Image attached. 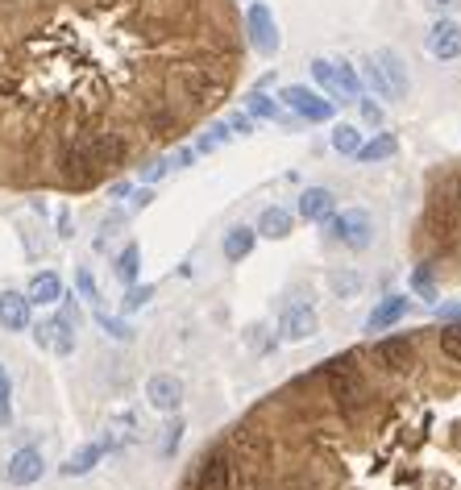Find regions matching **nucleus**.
<instances>
[{
    "mask_svg": "<svg viewBox=\"0 0 461 490\" xmlns=\"http://www.w3.org/2000/svg\"><path fill=\"white\" fill-rule=\"evenodd\" d=\"M212 0H0V183H104L225 96Z\"/></svg>",
    "mask_w": 461,
    "mask_h": 490,
    "instance_id": "1",
    "label": "nucleus"
},
{
    "mask_svg": "<svg viewBox=\"0 0 461 490\" xmlns=\"http://www.w3.org/2000/svg\"><path fill=\"white\" fill-rule=\"evenodd\" d=\"M329 391H333L337 407H341L345 416L366 412V403H370V387H366V378L354 370V362H349V358H337V362H329Z\"/></svg>",
    "mask_w": 461,
    "mask_h": 490,
    "instance_id": "2",
    "label": "nucleus"
},
{
    "mask_svg": "<svg viewBox=\"0 0 461 490\" xmlns=\"http://www.w3.org/2000/svg\"><path fill=\"white\" fill-rule=\"evenodd\" d=\"M312 75H316V83H324V88L333 92L337 100H362V79H358V71L349 67V63L316 59L312 63Z\"/></svg>",
    "mask_w": 461,
    "mask_h": 490,
    "instance_id": "3",
    "label": "nucleus"
},
{
    "mask_svg": "<svg viewBox=\"0 0 461 490\" xmlns=\"http://www.w3.org/2000/svg\"><path fill=\"white\" fill-rule=\"evenodd\" d=\"M283 104L291 108L295 117H304V121H333V100H324L320 92H308L304 83H291V88H283Z\"/></svg>",
    "mask_w": 461,
    "mask_h": 490,
    "instance_id": "4",
    "label": "nucleus"
},
{
    "mask_svg": "<svg viewBox=\"0 0 461 490\" xmlns=\"http://www.w3.org/2000/svg\"><path fill=\"white\" fill-rule=\"evenodd\" d=\"M333 237L349 250H366L374 241V220L362 212V208H349V212L333 216Z\"/></svg>",
    "mask_w": 461,
    "mask_h": 490,
    "instance_id": "5",
    "label": "nucleus"
},
{
    "mask_svg": "<svg viewBox=\"0 0 461 490\" xmlns=\"http://www.w3.org/2000/svg\"><path fill=\"white\" fill-rule=\"evenodd\" d=\"M370 63H374V71H378V79H383L387 100H403V96H407L412 79H407V67H403V59L395 54V50H374Z\"/></svg>",
    "mask_w": 461,
    "mask_h": 490,
    "instance_id": "6",
    "label": "nucleus"
},
{
    "mask_svg": "<svg viewBox=\"0 0 461 490\" xmlns=\"http://www.w3.org/2000/svg\"><path fill=\"white\" fill-rule=\"evenodd\" d=\"M75 324H79V312L67 304V312H63V316L38 324V345H46V349H54V353L67 358V353L75 349Z\"/></svg>",
    "mask_w": 461,
    "mask_h": 490,
    "instance_id": "7",
    "label": "nucleus"
},
{
    "mask_svg": "<svg viewBox=\"0 0 461 490\" xmlns=\"http://www.w3.org/2000/svg\"><path fill=\"white\" fill-rule=\"evenodd\" d=\"M246 25H250V38H254V46L262 50V54H279V46H283V38H279L275 13L266 9V5H250V13H246Z\"/></svg>",
    "mask_w": 461,
    "mask_h": 490,
    "instance_id": "8",
    "label": "nucleus"
},
{
    "mask_svg": "<svg viewBox=\"0 0 461 490\" xmlns=\"http://www.w3.org/2000/svg\"><path fill=\"white\" fill-rule=\"evenodd\" d=\"M46 474V457H42L38 449H17L9 457V466H5V478H9V486H34V482Z\"/></svg>",
    "mask_w": 461,
    "mask_h": 490,
    "instance_id": "9",
    "label": "nucleus"
},
{
    "mask_svg": "<svg viewBox=\"0 0 461 490\" xmlns=\"http://www.w3.org/2000/svg\"><path fill=\"white\" fill-rule=\"evenodd\" d=\"M424 46H428L432 59H441V63H453L461 54V25L457 21H436L428 30V38H424Z\"/></svg>",
    "mask_w": 461,
    "mask_h": 490,
    "instance_id": "10",
    "label": "nucleus"
},
{
    "mask_svg": "<svg viewBox=\"0 0 461 490\" xmlns=\"http://www.w3.org/2000/svg\"><path fill=\"white\" fill-rule=\"evenodd\" d=\"M146 399L150 407L158 412H179V403H183V383H179L175 374H154L146 383Z\"/></svg>",
    "mask_w": 461,
    "mask_h": 490,
    "instance_id": "11",
    "label": "nucleus"
},
{
    "mask_svg": "<svg viewBox=\"0 0 461 490\" xmlns=\"http://www.w3.org/2000/svg\"><path fill=\"white\" fill-rule=\"evenodd\" d=\"M279 333H283V341H308V337H316V312L308 304H291L283 312V320H279Z\"/></svg>",
    "mask_w": 461,
    "mask_h": 490,
    "instance_id": "12",
    "label": "nucleus"
},
{
    "mask_svg": "<svg viewBox=\"0 0 461 490\" xmlns=\"http://www.w3.org/2000/svg\"><path fill=\"white\" fill-rule=\"evenodd\" d=\"M407 308H412V299H407V295H387L383 304L370 312L366 328H370V333H383V328H391V324H399L403 316H407Z\"/></svg>",
    "mask_w": 461,
    "mask_h": 490,
    "instance_id": "13",
    "label": "nucleus"
},
{
    "mask_svg": "<svg viewBox=\"0 0 461 490\" xmlns=\"http://www.w3.org/2000/svg\"><path fill=\"white\" fill-rule=\"evenodd\" d=\"M412 341L407 337H387V341L374 345V358L387 366V370H407L412 366Z\"/></svg>",
    "mask_w": 461,
    "mask_h": 490,
    "instance_id": "14",
    "label": "nucleus"
},
{
    "mask_svg": "<svg viewBox=\"0 0 461 490\" xmlns=\"http://www.w3.org/2000/svg\"><path fill=\"white\" fill-rule=\"evenodd\" d=\"M0 324L9 328V333H21V328H30V299L17 291H5L0 295Z\"/></svg>",
    "mask_w": 461,
    "mask_h": 490,
    "instance_id": "15",
    "label": "nucleus"
},
{
    "mask_svg": "<svg viewBox=\"0 0 461 490\" xmlns=\"http://www.w3.org/2000/svg\"><path fill=\"white\" fill-rule=\"evenodd\" d=\"M333 208H337V196L329 187H308L304 196H299V216L304 220H329Z\"/></svg>",
    "mask_w": 461,
    "mask_h": 490,
    "instance_id": "16",
    "label": "nucleus"
},
{
    "mask_svg": "<svg viewBox=\"0 0 461 490\" xmlns=\"http://www.w3.org/2000/svg\"><path fill=\"white\" fill-rule=\"evenodd\" d=\"M25 299H30V304H59L63 299V279L54 275V270H38V275L30 279Z\"/></svg>",
    "mask_w": 461,
    "mask_h": 490,
    "instance_id": "17",
    "label": "nucleus"
},
{
    "mask_svg": "<svg viewBox=\"0 0 461 490\" xmlns=\"http://www.w3.org/2000/svg\"><path fill=\"white\" fill-rule=\"evenodd\" d=\"M100 457H104V445H83V449L71 453V461L63 466V474H67V478H83V474H92L100 466Z\"/></svg>",
    "mask_w": 461,
    "mask_h": 490,
    "instance_id": "18",
    "label": "nucleus"
},
{
    "mask_svg": "<svg viewBox=\"0 0 461 490\" xmlns=\"http://www.w3.org/2000/svg\"><path fill=\"white\" fill-rule=\"evenodd\" d=\"M254 233L270 237V241L287 237V233H291V212H287V208H266V212L258 216V229H254Z\"/></svg>",
    "mask_w": 461,
    "mask_h": 490,
    "instance_id": "19",
    "label": "nucleus"
},
{
    "mask_svg": "<svg viewBox=\"0 0 461 490\" xmlns=\"http://www.w3.org/2000/svg\"><path fill=\"white\" fill-rule=\"evenodd\" d=\"M254 241H258L254 229H246V225L229 229V233H225V258H229V262H241V258H250Z\"/></svg>",
    "mask_w": 461,
    "mask_h": 490,
    "instance_id": "20",
    "label": "nucleus"
},
{
    "mask_svg": "<svg viewBox=\"0 0 461 490\" xmlns=\"http://www.w3.org/2000/svg\"><path fill=\"white\" fill-rule=\"evenodd\" d=\"M138 270H142V250H138V241H129L125 250H121V258H117V279L125 287H133L138 283Z\"/></svg>",
    "mask_w": 461,
    "mask_h": 490,
    "instance_id": "21",
    "label": "nucleus"
},
{
    "mask_svg": "<svg viewBox=\"0 0 461 490\" xmlns=\"http://www.w3.org/2000/svg\"><path fill=\"white\" fill-rule=\"evenodd\" d=\"M395 138L391 133H378V138L374 142H366V146H358V158H362V162H383V158H391L395 154Z\"/></svg>",
    "mask_w": 461,
    "mask_h": 490,
    "instance_id": "22",
    "label": "nucleus"
},
{
    "mask_svg": "<svg viewBox=\"0 0 461 490\" xmlns=\"http://www.w3.org/2000/svg\"><path fill=\"white\" fill-rule=\"evenodd\" d=\"M358 146H362V129L358 125H337L333 129V150L337 154H358Z\"/></svg>",
    "mask_w": 461,
    "mask_h": 490,
    "instance_id": "23",
    "label": "nucleus"
},
{
    "mask_svg": "<svg viewBox=\"0 0 461 490\" xmlns=\"http://www.w3.org/2000/svg\"><path fill=\"white\" fill-rule=\"evenodd\" d=\"M246 113L262 121H279V100H270L266 92H254V96H246Z\"/></svg>",
    "mask_w": 461,
    "mask_h": 490,
    "instance_id": "24",
    "label": "nucleus"
},
{
    "mask_svg": "<svg viewBox=\"0 0 461 490\" xmlns=\"http://www.w3.org/2000/svg\"><path fill=\"white\" fill-rule=\"evenodd\" d=\"M9 420H13V378L0 366V428H9Z\"/></svg>",
    "mask_w": 461,
    "mask_h": 490,
    "instance_id": "25",
    "label": "nucleus"
},
{
    "mask_svg": "<svg viewBox=\"0 0 461 490\" xmlns=\"http://www.w3.org/2000/svg\"><path fill=\"white\" fill-rule=\"evenodd\" d=\"M150 299H154V287H129L125 291V299H121V312H138V308H146Z\"/></svg>",
    "mask_w": 461,
    "mask_h": 490,
    "instance_id": "26",
    "label": "nucleus"
},
{
    "mask_svg": "<svg viewBox=\"0 0 461 490\" xmlns=\"http://www.w3.org/2000/svg\"><path fill=\"white\" fill-rule=\"evenodd\" d=\"M229 138H233V133H229V129H225V121H221V125H212V129H208V133H204V138L196 142V150H200V154H212V150L221 146V142H229Z\"/></svg>",
    "mask_w": 461,
    "mask_h": 490,
    "instance_id": "27",
    "label": "nucleus"
},
{
    "mask_svg": "<svg viewBox=\"0 0 461 490\" xmlns=\"http://www.w3.org/2000/svg\"><path fill=\"white\" fill-rule=\"evenodd\" d=\"M96 320H100V328H104L108 337H117V341H129V337H133V328H129L125 320H117V316H108V312H96Z\"/></svg>",
    "mask_w": 461,
    "mask_h": 490,
    "instance_id": "28",
    "label": "nucleus"
},
{
    "mask_svg": "<svg viewBox=\"0 0 461 490\" xmlns=\"http://www.w3.org/2000/svg\"><path fill=\"white\" fill-rule=\"evenodd\" d=\"M441 353L445 358H453V362H461V324L441 328Z\"/></svg>",
    "mask_w": 461,
    "mask_h": 490,
    "instance_id": "29",
    "label": "nucleus"
},
{
    "mask_svg": "<svg viewBox=\"0 0 461 490\" xmlns=\"http://www.w3.org/2000/svg\"><path fill=\"white\" fill-rule=\"evenodd\" d=\"M225 129L229 133H237V138H250V133H254V117H250V113H229Z\"/></svg>",
    "mask_w": 461,
    "mask_h": 490,
    "instance_id": "30",
    "label": "nucleus"
},
{
    "mask_svg": "<svg viewBox=\"0 0 461 490\" xmlns=\"http://www.w3.org/2000/svg\"><path fill=\"white\" fill-rule=\"evenodd\" d=\"M329 287H333L337 295H354L358 291V275H349V270L341 275V270H337V275H329Z\"/></svg>",
    "mask_w": 461,
    "mask_h": 490,
    "instance_id": "31",
    "label": "nucleus"
},
{
    "mask_svg": "<svg viewBox=\"0 0 461 490\" xmlns=\"http://www.w3.org/2000/svg\"><path fill=\"white\" fill-rule=\"evenodd\" d=\"M75 287H79V295H83L88 304H96V299H100V295H96V279H92L88 270H79V275H75Z\"/></svg>",
    "mask_w": 461,
    "mask_h": 490,
    "instance_id": "32",
    "label": "nucleus"
},
{
    "mask_svg": "<svg viewBox=\"0 0 461 490\" xmlns=\"http://www.w3.org/2000/svg\"><path fill=\"white\" fill-rule=\"evenodd\" d=\"M179 436H183V420H171L167 424V436H162V453H175V445H179Z\"/></svg>",
    "mask_w": 461,
    "mask_h": 490,
    "instance_id": "33",
    "label": "nucleus"
},
{
    "mask_svg": "<svg viewBox=\"0 0 461 490\" xmlns=\"http://www.w3.org/2000/svg\"><path fill=\"white\" fill-rule=\"evenodd\" d=\"M167 171H171V162H167V158H154V162H150V167L142 171V179H146V183H158V179L167 175Z\"/></svg>",
    "mask_w": 461,
    "mask_h": 490,
    "instance_id": "34",
    "label": "nucleus"
},
{
    "mask_svg": "<svg viewBox=\"0 0 461 490\" xmlns=\"http://www.w3.org/2000/svg\"><path fill=\"white\" fill-rule=\"evenodd\" d=\"M412 287L424 295V299H436V287H432V279H428V270H416V279H412Z\"/></svg>",
    "mask_w": 461,
    "mask_h": 490,
    "instance_id": "35",
    "label": "nucleus"
},
{
    "mask_svg": "<svg viewBox=\"0 0 461 490\" xmlns=\"http://www.w3.org/2000/svg\"><path fill=\"white\" fill-rule=\"evenodd\" d=\"M358 104H362V121H366V125H383V108L374 104V100H358Z\"/></svg>",
    "mask_w": 461,
    "mask_h": 490,
    "instance_id": "36",
    "label": "nucleus"
},
{
    "mask_svg": "<svg viewBox=\"0 0 461 490\" xmlns=\"http://www.w3.org/2000/svg\"><path fill=\"white\" fill-rule=\"evenodd\" d=\"M366 83H370V88H374V92H378V96L387 100V88H383V79H378V71H374V63H370V59H366Z\"/></svg>",
    "mask_w": 461,
    "mask_h": 490,
    "instance_id": "37",
    "label": "nucleus"
},
{
    "mask_svg": "<svg viewBox=\"0 0 461 490\" xmlns=\"http://www.w3.org/2000/svg\"><path fill=\"white\" fill-rule=\"evenodd\" d=\"M424 5H428L432 13H453L461 5V0H424Z\"/></svg>",
    "mask_w": 461,
    "mask_h": 490,
    "instance_id": "38",
    "label": "nucleus"
},
{
    "mask_svg": "<svg viewBox=\"0 0 461 490\" xmlns=\"http://www.w3.org/2000/svg\"><path fill=\"white\" fill-rule=\"evenodd\" d=\"M191 158H196V150H175V154H171L167 162H171V167H187Z\"/></svg>",
    "mask_w": 461,
    "mask_h": 490,
    "instance_id": "39",
    "label": "nucleus"
},
{
    "mask_svg": "<svg viewBox=\"0 0 461 490\" xmlns=\"http://www.w3.org/2000/svg\"><path fill=\"white\" fill-rule=\"evenodd\" d=\"M146 204H150V191H146V187H142L138 196H133V208H146Z\"/></svg>",
    "mask_w": 461,
    "mask_h": 490,
    "instance_id": "40",
    "label": "nucleus"
},
{
    "mask_svg": "<svg viewBox=\"0 0 461 490\" xmlns=\"http://www.w3.org/2000/svg\"><path fill=\"white\" fill-rule=\"evenodd\" d=\"M457 204H461V179H457Z\"/></svg>",
    "mask_w": 461,
    "mask_h": 490,
    "instance_id": "41",
    "label": "nucleus"
}]
</instances>
